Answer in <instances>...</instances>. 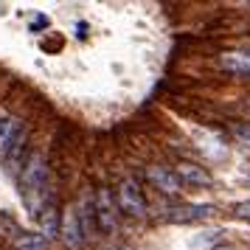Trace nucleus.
<instances>
[{"instance_id":"nucleus-1","label":"nucleus","mask_w":250,"mask_h":250,"mask_svg":"<svg viewBox=\"0 0 250 250\" xmlns=\"http://www.w3.org/2000/svg\"><path fill=\"white\" fill-rule=\"evenodd\" d=\"M45 183H48L45 155H42V152H31L23 163V171H20V194H23V203L28 205L31 214L42 211V203H45Z\"/></svg>"},{"instance_id":"nucleus-2","label":"nucleus","mask_w":250,"mask_h":250,"mask_svg":"<svg viewBox=\"0 0 250 250\" xmlns=\"http://www.w3.org/2000/svg\"><path fill=\"white\" fill-rule=\"evenodd\" d=\"M115 203H118V211H124L126 216H135V219L146 216V197H144V191H141L138 180H132V177L121 180Z\"/></svg>"},{"instance_id":"nucleus-3","label":"nucleus","mask_w":250,"mask_h":250,"mask_svg":"<svg viewBox=\"0 0 250 250\" xmlns=\"http://www.w3.org/2000/svg\"><path fill=\"white\" fill-rule=\"evenodd\" d=\"M93 216H96V225L102 233H113L118 228V203L107 188H99L93 197Z\"/></svg>"},{"instance_id":"nucleus-4","label":"nucleus","mask_w":250,"mask_h":250,"mask_svg":"<svg viewBox=\"0 0 250 250\" xmlns=\"http://www.w3.org/2000/svg\"><path fill=\"white\" fill-rule=\"evenodd\" d=\"M59 236H62V242L68 245L70 250H76L84 245V228H82V219L79 214H76V205H70V208H65V214H62V219H59Z\"/></svg>"},{"instance_id":"nucleus-5","label":"nucleus","mask_w":250,"mask_h":250,"mask_svg":"<svg viewBox=\"0 0 250 250\" xmlns=\"http://www.w3.org/2000/svg\"><path fill=\"white\" fill-rule=\"evenodd\" d=\"M174 174H177L180 183H188V186H211L214 183L211 171L205 166H200V163H191V160H180L174 166Z\"/></svg>"},{"instance_id":"nucleus-6","label":"nucleus","mask_w":250,"mask_h":250,"mask_svg":"<svg viewBox=\"0 0 250 250\" xmlns=\"http://www.w3.org/2000/svg\"><path fill=\"white\" fill-rule=\"evenodd\" d=\"M211 214H214V205H177V208L166 211V222L186 225V222H200Z\"/></svg>"},{"instance_id":"nucleus-7","label":"nucleus","mask_w":250,"mask_h":250,"mask_svg":"<svg viewBox=\"0 0 250 250\" xmlns=\"http://www.w3.org/2000/svg\"><path fill=\"white\" fill-rule=\"evenodd\" d=\"M146 177H149V183H152L158 191H163V194H180L183 183L177 180V174H174L171 169H166V166H149Z\"/></svg>"},{"instance_id":"nucleus-8","label":"nucleus","mask_w":250,"mask_h":250,"mask_svg":"<svg viewBox=\"0 0 250 250\" xmlns=\"http://www.w3.org/2000/svg\"><path fill=\"white\" fill-rule=\"evenodd\" d=\"M23 135H25V129L20 126V121H17L14 115H6V121L0 126V158H6V155L12 152V146Z\"/></svg>"},{"instance_id":"nucleus-9","label":"nucleus","mask_w":250,"mask_h":250,"mask_svg":"<svg viewBox=\"0 0 250 250\" xmlns=\"http://www.w3.org/2000/svg\"><path fill=\"white\" fill-rule=\"evenodd\" d=\"M222 70L233 73V76H250V54L248 51H225L219 57Z\"/></svg>"},{"instance_id":"nucleus-10","label":"nucleus","mask_w":250,"mask_h":250,"mask_svg":"<svg viewBox=\"0 0 250 250\" xmlns=\"http://www.w3.org/2000/svg\"><path fill=\"white\" fill-rule=\"evenodd\" d=\"M40 225H42V236H45L48 242L54 236H59V211H57V203H54V200H48V205H42Z\"/></svg>"},{"instance_id":"nucleus-11","label":"nucleus","mask_w":250,"mask_h":250,"mask_svg":"<svg viewBox=\"0 0 250 250\" xmlns=\"http://www.w3.org/2000/svg\"><path fill=\"white\" fill-rule=\"evenodd\" d=\"M14 250H48V239L42 233H20L14 236Z\"/></svg>"},{"instance_id":"nucleus-12","label":"nucleus","mask_w":250,"mask_h":250,"mask_svg":"<svg viewBox=\"0 0 250 250\" xmlns=\"http://www.w3.org/2000/svg\"><path fill=\"white\" fill-rule=\"evenodd\" d=\"M233 138L242 146H250V124H236L233 126Z\"/></svg>"},{"instance_id":"nucleus-13","label":"nucleus","mask_w":250,"mask_h":250,"mask_svg":"<svg viewBox=\"0 0 250 250\" xmlns=\"http://www.w3.org/2000/svg\"><path fill=\"white\" fill-rule=\"evenodd\" d=\"M233 214H236L239 219H250V200L248 203H239L236 208H233Z\"/></svg>"},{"instance_id":"nucleus-14","label":"nucleus","mask_w":250,"mask_h":250,"mask_svg":"<svg viewBox=\"0 0 250 250\" xmlns=\"http://www.w3.org/2000/svg\"><path fill=\"white\" fill-rule=\"evenodd\" d=\"M42 25H48V17H34V23H31V31H37V28H42Z\"/></svg>"},{"instance_id":"nucleus-15","label":"nucleus","mask_w":250,"mask_h":250,"mask_svg":"<svg viewBox=\"0 0 250 250\" xmlns=\"http://www.w3.org/2000/svg\"><path fill=\"white\" fill-rule=\"evenodd\" d=\"M3 121H6V113H0V126H3Z\"/></svg>"}]
</instances>
